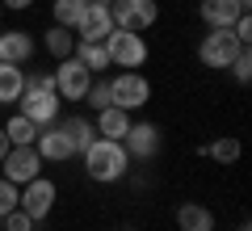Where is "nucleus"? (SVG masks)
Masks as SVG:
<instances>
[{
    "label": "nucleus",
    "instance_id": "obj_1",
    "mask_svg": "<svg viewBox=\"0 0 252 231\" xmlns=\"http://www.w3.org/2000/svg\"><path fill=\"white\" fill-rule=\"evenodd\" d=\"M84 160V172H89V181H97V185H114V181H122L126 172H130V156H126L122 139H93L89 147L80 151Z\"/></svg>",
    "mask_w": 252,
    "mask_h": 231
},
{
    "label": "nucleus",
    "instance_id": "obj_2",
    "mask_svg": "<svg viewBox=\"0 0 252 231\" xmlns=\"http://www.w3.org/2000/svg\"><path fill=\"white\" fill-rule=\"evenodd\" d=\"M105 55H109V67L139 71L152 51H147V38L135 34V30H109V34H105Z\"/></svg>",
    "mask_w": 252,
    "mask_h": 231
},
{
    "label": "nucleus",
    "instance_id": "obj_3",
    "mask_svg": "<svg viewBox=\"0 0 252 231\" xmlns=\"http://www.w3.org/2000/svg\"><path fill=\"white\" fill-rule=\"evenodd\" d=\"M109 101L126 114H139L152 101V80L143 71H118V76H109Z\"/></svg>",
    "mask_w": 252,
    "mask_h": 231
},
{
    "label": "nucleus",
    "instance_id": "obj_4",
    "mask_svg": "<svg viewBox=\"0 0 252 231\" xmlns=\"http://www.w3.org/2000/svg\"><path fill=\"white\" fill-rule=\"evenodd\" d=\"M55 93H59V101H84L89 97V84H93V71L84 67L80 59H76V55H67V59H59L55 63Z\"/></svg>",
    "mask_w": 252,
    "mask_h": 231
},
{
    "label": "nucleus",
    "instance_id": "obj_5",
    "mask_svg": "<svg viewBox=\"0 0 252 231\" xmlns=\"http://www.w3.org/2000/svg\"><path fill=\"white\" fill-rule=\"evenodd\" d=\"M109 17H114V30H152L160 21V4L156 0H109Z\"/></svg>",
    "mask_w": 252,
    "mask_h": 231
},
{
    "label": "nucleus",
    "instance_id": "obj_6",
    "mask_svg": "<svg viewBox=\"0 0 252 231\" xmlns=\"http://www.w3.org/2000/svg\"><path fill=\"white\" fill-rule=\"evenodd\" d=\"M240 51H244V42L231 34V30H210V34L198 42L202 67H215V71H227V67H231V59H235Z\"/></svg>",
    "mask_w": 252,
    "mask_h": 231
},
{
    "label": "nucleus",
    "instance_id": "obj_7",
    "mask_svg": "<svg viewBox=\"0 0 252 231\" xmlns=\"http://www.w3.org/2000/svg\"><path fill=\"white\" fill-rule=\"evenodd\" d=\"M17 105H21L17 114H26L30 122L42 131V126L59 122V105H63V101H59V93H55V89H34V84H26V93L17 97Z\"/></svg>",
    "mask_w": 252,
    "mask_h": 231
},
{
    "label": "nucleus",
    "instance_id": "obj_8",
    "mask_svg": "<svg viewBox=\"0 0 252 231\" xmlns=\"http://www.w3.org/2000/svg\"><path fill=\"white\" fill-rule=\"evenodd\" d=\"M55 202H59V185H55L51 177L26 181V185H21V198H17V206H21V210H26L34 223H42L46 214L55 210Z\"/></svg>",
    "mask_w": 252,
    "mask_h": 231
},
{
    "label": "nucleus",
    "instance_id": "obj_9",
    "mask_svg": "<svg viewBox=\"0 0 252 231\" xmlns=\"http://www.w3.org/2000/svg\"><path fill=\"white\" fill-rule=\"evenodd\" d=\"M122 147H126V156H130V160H156V156H160V147H164V134H160V126L156 122H130V131L122 134Z\"/></svg>",
    "mask_w": 252,
    "mask_h": 231
},
{
    "label": "nucleus",
    "instance_id": "obj_10",
    "mask_svg": "<svg viewBox=\"0 0 252 231\" xmlns=\"http://www.w3.org/2000/svg\"><path fill=\"white\" fill-rule=\"evenodd\" d=\"M0 168H4V181H13V185H26V181L42 177V156H38V147L30 143V147H9V156L0 160Z\"/></svg>",
    "mask_w": 252,
    "mask_h": 231
},
{
    "label": "nucleus",
    "instance_id": "obj_11",
    "mask_svg": "<svg viewBox=\"0 0 252 231\" xmlns=\"http://www.w3.org/2000/svg\"><path fill=\"white\" fill-rule=\"evenodd\" d=\"M114 30V17H109V0H89V9L80 13L72 34L84 38V42H105V34Z\"/></svg>",
    "mask_w": 252,
    "mask_h": 231
},
{
    "label": "nucleus",
    "instance_id": "obj_12",
    "mask_svg": "<svg viewBox=\"0 0 252 231\" xmlns=\"http://www.w3.org/2000/svg\"><path fill=\"white\" fill-rule=\"evenodd\" d=\"M252 0H202L198 17L206 21V30H231L240 13H248Z\"/></svg>",
    "mask_w": 252,
    "mask_h": 231
},
{
    "label": "nucleus",
    "instance_id": "obj_13",
    "mask_svg": "<svg viewBox=\"0 0 252 231\" xmlns=\"http://www.w3.org/2000/svg\"><path fill=\"white\" fill-rule=\"evenodd\" d=\"M34 147H38V156H42V164H63V160H72V156H76L72 139L63 134L59 122H55V126H42L38 139H34Z\"/></svg>",
    "mask_w": 252,
    "mask_h": 231
},
{
    "label": "nucleus",
    "instance_id": "obj_14",
    "mask_svg": "<svg viewBox=\"0 0 252 231\" xmlns=\"http://www.w3.org/2000/svg\"><path fill=\"white\" fill-rule=\"evenodd\" d=\"M34 51H38L34 34H26V30H0V63L26 67V63L34 59Z\"/></svg>",
    "mask_w": 252,
    "mask_h": 231
},
{
    "label": "nucleus",
    "instance_id": "obj_15",
    "mask_svg": "<svg viewBox=\"0 0 252 231\" xmlns=\"http://www.w3.org/2000/svg\"><path fill=\"white\" fill-rule=\"evenodd\" d=\"M177 231H215V210L202 202H181L177 206Z\"/></svg>",
    "mask_w": 252,
    "mask_h": 231
},
{
    "label": "nucleus",
    "instance_id": "obj_16",
    "mask_svg": "<svg viewBox=\"0 0 252 231\" xmlns=\"http://www.w3.org/2000/svg\"><path fill=\"white\" fill-rule=\"evenodd\" d=\"M130 122H135V114H126V109H118V105H105V109H97V134L101 139H122L126 131H130Z\"/></svg>",
    "mask_w": 252,
    "mask_h": 231
},
{
    "label": "nucleus",
    "instance_id": "obj_17",
    "mask_svg": "<svg viewBox=\"0 0 252 231\" xmlns=\"http://www.w3.org/2000/svg\"><path fill=\"white\" fill-rule=\"evenodd\" d=\"M21 93H26V67L0 63V105H17Z\"/></svg>",
    "mask_w": 252,
    "mask_h": 231
},
{
    "label": "nucleus",
    "instance_id": "obj_18",
    "mask_svg": "<svg viewBox=\"0 0 252 231\" xmlns=\"http://www.w3.org/2000/svg\"><path fill=\"white\" fill-rule=\"evenodd\" d=\"M59 126H63V134L72 139V147H76V156H80L84 147H89L93 139H97V126L89 122L84 114H72V118H59Z\"/></svg>",
    "mask_w": 252,
    "mask_h": 231
},
{
    "label": "nucleus",
    "instance_id": "obj_19",
    "mask_svg": "<svg viewBox=\"0 0 252 231\" xmlns=\"http://www.w3.org/2000/svg\"><path fill=\"white\" fill-rule=\"evenodd\" d=\"M76 59L84 63V67L93 71V76H105L109 71V55H105V42H84V38H76Z\"/></svg>",
    "mask_w": 252,
    "mask_h": 231
},
{
    "label": "nucleus",
    "instance_id": "obj_20",
    "mask_svg": "<svg viewBox=\"0 0 252 231\" xmlns=\"http://www.w3.org/2000/svg\"><path fill=\"white\" fill-rule=\"evenodd\" d=\"M42 51L51 55L55 63H59V59H67V55L76 51V34H72V30H63V26H51V30L42 34Z\"/></svg>",
    "mask_w": 252,
    "mask_h": 231
},
{
    "label": "nucleus",
    "instance_id": "obj_21",
    "mask_svg": "<svg viewBox=\"0 0 252 231\" xmlns=\"http://www.w3.org/2000/svg\"><path fill=\"white\" fill-rule=\"evenodd\" d=\"M4 134H9V143H13V147H30V143L38 139V126L30 122L26 114H13L9 122H4Z\"/></svg>",
    "mask_w": 252,
    "mask_h": 231
},
{
    "label": "nucleus",
    "instance_id": "obj_22",
    "mask_svg": "<svg viewBox=\"0 0 252 231\" xmlns=\"http://www.w3.org/2000/svg\"><path fill=\"white\" fill-rule=\"evenodd\" d=\"M202 156H210L215 164H235V160H240V139H235V134H223V139L206 143Z\"/></svg>",
    "mask_w": 252,
    "mask_h": 231
},
{
    "label": "nucleus",
    "instance_id": "obj_23",
    "mask_svg": "<svg viewBox=\"0 0 252 231\" xmlns=\"http://www.w3.org/2000/svg\"><path fill=\"white\" fill-rule=\"evenodd\" d=\"M84 9H89V0H55V4H51V17H55V26L76 30V21H80Z\"/></svg>",
    "mask_w": 252,
    "mask_h": 231
},
{
    "label": "nucleus",
    "instance_id": "obj_24",
    "mask_svg": "<svg viewBox=\"0 0 252 231\" xmlns=\"http://www.w3.org/2000/svg\"><path fill=\"white\" fill-rule=\"evenodd\" d=\"M93 105V114H97V109H105V105H114V101H109V76H93V84H89V97H84Z\"/></svg>",
    "mask_w": 252,
    "mask_h": 231
},
{
    "label": "nucleus",
    "instance_id": "obj_25",
    "mask_svg": "<svg viewBox=\"0 0 252 231\" xmlns=\"http://www.w3.org/2000/svg\"><path fill=\"white\" fill-rule=\"evenodd\" d=\"M227 71H231L240 84H248V80H252V51H248V46H244V51L231 59V67H227Z\"/></svg>",
    "mask_w": 252,
    "mask_h": 231
},
{
    "label": "nucleus",
    "instance_id": "obj_26",
    "mask_svg": "<svg viewBox=\"0 0 252 231\" xmlns=\"http://www.w3.org/2000/svg\"><path fill=\"white\" fill-rule=\"evenodd\" d=\"M0 227H4V231H34L38 223H34V219H30V214L17 206V210H9L4 219H0Z\"/></svg>",
    "mask_w": 252,
    "mask_h": 231
},
{
    "label": "nucleus",
    "instance_id": "obj_27",
    "mask_svg": "<svg viewBox=\"0 0 252 231\" xmlns=\"http://www.w3.org/2000/svg\"><path fill=\"white\" fill-rule=\"evenodd\" d=\"M17 198H21V189L13 185V181H4V177H0V219H4L9 210H17Z\"/></svg>",
    "mask_w": 252,
    "mask_h": 231
},
{
    "label": "nucleus",
    "instance_id": "obj_28",
    "mask_svg": "<svg viewBox=\"0 0 252 231\" xmlns=\"http://www.w3.org/2000/svg\"><path fill=\"white\" fill-rule=\"evenodd\" d=\"M231 34H235V38H240V42H244V46H248V42H252V13H240V17H235V26H231Z\"/></svg>",
    "mask_w": 252,
    "mask_h": 231
},
{
    "label": "nucleus",
    "instance_id": "obj_29",
    "mask_svg": "<svg viewBox=\"0 0 252 231\" xmlns=\"http://www.w3.org/2000/svg\"><path fill=\"white\" fill-rule=\"evenodd\" d=\"M0 9H13V13H26V9H34V0H0Z\"/></svg>",
    "mask_w": 252,
    "mask_h": 231
},
{
    "label": "nucleus",
    "instance_id": "obj_30",
    "mask_svg": "<svg viewBox=\"0 0 252 231\" xmlns=\"http://www.w3.org/2000/svg\"><path fill=\"white\" fill-rule=\"evenodd\" d=\"M9 147H13V143H9V134H4V126H0V160L9 156Z\"/></svg>",
    "mask_w": 252,
    "mask_h": 231
},
{
    "label": "nucleus",
    "instance_id": "obj_31",
    "mask_svg": "<svg viewBox=\"0 0 252 231\" xmlns=\"http://www.w3.org/2000/svg\"><path fill=\"white\" fill-rule=\"evenodd\" d=\"M235 231H252V227H248V223H240V227H235Z\"/></svg>",
    "mask_w": 252,
    "mask_h": 231
},
{
    "label": "nucleus",
    "instance_id": "obj_32",
    "mask_svg": "<svg viewBox=\"0 0 252 231\" xmlns=\"http://www.w3.org/2000/svg\"><path fill=\"white\" fill-rule=\"evenodd\" d=\"M0 13H4V9H0Z\"/></svg>",
    "mask_w": 252,
    "mask_h": 231
}]
</instances>
